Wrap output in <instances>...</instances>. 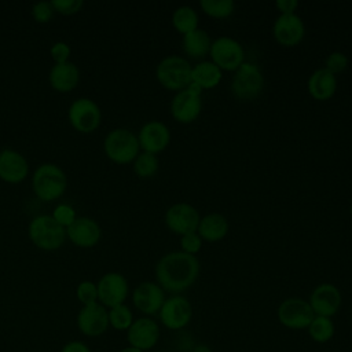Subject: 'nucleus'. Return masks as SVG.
Masks as SVG:
<instances>
[{
    "mask_svg": "<svg viewBox=\"0 0 352 352\" xmlns=\"http://www.w3.org/2000/svg\"><path fill=\"white\" fill-rule=\"evenodd\" d=\"M199 275V261L195 256L175 250L164 254L155 264V279L164 292L180 294L191 287Z\"/></svg>",
    "mask_w": 352,
    "mask_h": 352,
    "instance_id": "obj_1",
    "label": "nucleus"
},
{
    "mask_svg": "<svg viewBox=\"0 0 352 352\" xmlns=\"http://www.w3.org/2000/svg\"><path fill=\"white\" fill-rule=\"evenodd\" d=\"M32 187L40 199L50 202L65 192L67 177L63 169L56 164L44 162L36 168L32 177Z\"/></svg>",
    "mask_w": 352,
    "mask_h": 352,
    "instance_id": "obj_2",
    "label": "nucleus"
},
{
    "mask_svg": "<svg viewBox=\"0 0 352 352\" xmlns=\"http://www.w3.org/2000/svg\"><path fill=\"white\" fill-rule=\"evenodd\" d=\"M28 234L30 241L43 250H55L66 239V228L51 214H38L29 223Z\"/></svg>",
    "mask_w": 352,
    "mask_h": 352,
    "instance_id": "obj_3",
    "label": "nucleus"
},
{
    "mask_svg": "<svg viewBox=\"0 0 352 352\" xmlns=\"http://www.w3.org/2000/svg\"><path fill=\"white\" fill-rule=\"evenodd\" d=\"M104 154L117 164H129L140 153L138 135L126 128L111 129L103 140Z\"/></svg>",
    "mask_w": 352,
    "mask_h": 352,
    "instance_id": "obj_4",
    "label": "nucleus"
},
{
    "mask_svg": "<svg viewBox=\"0 0 352 352\" xmlns=\"http://www.w3.org/2000/svg\"><path fill=\"white\" fill-rule=\"evenodd\" d=\"M191 69L192 66L183 56L169 55L157 65L155 77L166 89L179 92L191 82Z\"/></svg>",
    "mask_w": 352,
    "mask_h": 352,
    "instance_id": "obj_5",
    "label": "nucleus"
},
{
    "mask_svg": "<svg viewBox=\"0 0 352 352\" xmlns=\"http://www.w3.org/2000/svg\"><path fill=\"white\" fill-rule=\"evenodd\" d=\"M264 88V77L258 66L252 62H243L234 73L231 91L239 100L256 99Z\"/></svg>",
    "mask_w": 352,
    "mask_h": 352,
    "instance_id": "obj_6",
    "label": "nucleus"
},
{
    "mask_svg": "<svg viewBox=\"0 0 352 352\" xmlns=\"http://www.w3.org/2000/svg\"><path fill=\"white\" fill-rule=\"evenodd\" d=\"M202 89L190 82L184 89L179 91L170 102V113L173 118L182 124H190L198 118L202 110Z\"/></svg>",
    "mask_w": 352,
    "mask_h": 352,
    "instance_id": "obj_7",
    "label": "nucleus"
},
{
    "mask_svg": "<svg viewBox=\"0 0 352 352\" xmlns=\"http://www.w3.org/2000/svg\"><path fill=\"white\" fill-rule=\"evenodd\" d=\"M278 320L290 330H307L315 314L308 302L300 297H289L283 300L276 309Z\"/></svg>",
    "mask_w": 352,
    "mask_h": 352,
    "instance_id": "obj_8",
    "label": "nucleus"
},
{
    "mask_svg": "<svg viewBox=\"0 0 352 352\" xmlns=\"http://www.w3.org/2000/svg\"><path fill=\"white\" fill-rule=\"evenodd\" d=\"M209 55L221 72H235L245 62V50L241 43L227 36L217 37L212 41Z\"/></svg>",
    "mask_w": 352,
    "mask_h": 352,
    "instance_id": "obj_9",
    "label": "nucleus"
},
{
    "mask_svg": "<svg viewBox=\"0 0 352 352\" xmlns=\"http://www.w3.org/2000/svg\"><path fill=\"white\" fill-rule=\"evenodd\" d=\"M67 117L74 129L82 133L94 132L102 120L100 107L89 98H77L67 110Z\"/></svg>",
    "mask_w": 352,
    "mask_h": 352,
    "instance_id": "obj_10",
    "label": "nucleus"
},
{
    "mask_svg": "<svg viewBox=\"0 0 352 352\" xmlns=\"http://www.w3.org/2000/svg\"><path fill=\"white\" fill-rule=\"evenodd\" d=\"M98 289V302L106 308H113L116 305L124 304L129 286L126 278L120 272H107L100 276L96 282Z\"/></svg>",
    "mask_w": 352,
    "mask_h": 352,
    "instance_id": "obj_11",
    "label": "nucleus"
},
{
    "mask_svg": "<svg viewBox=\"0 0 352 352\" xmlns=\"http://www.w3.org/2000/svg\"><path fill=\"white\" fill-rule=\"evenodd\" d=\"M161 323L169 330L184 329L192 318V305L182 294H173L165 298L160 312Z\"/></svg>",
    "mask_w": 352,
    "mask_h": 352,
    "instance_id": "obj_12",
    "label": "nucleus"
},
{
    "mask_svg": "<svg viewBox=\"0 0 352 352\" xmlns=\"http://www.w3.org/2000/svg\"><path fill=\"white\" fill-rule=\"evenodd\" d=\"M199 220L201 216L198 210L187 202H177L169 206L165 213V223L168 228L180 236L184 234L197 232Z\"/></svg>",
    "mask_w": 352,
    "mask_h": 352,
    "instance_id": "obj_13",
    "label": "nucleus"
},
{
    "mask_svg": "<svg viewBox=\"0 0 352 352\" xmlns=\"http://www.w3.org/2000/svg\"><path fill=\"white\" fill-rule=\"evenodd\" d=\"M77 327L87 337H99L109 329V309L100 302L82 305L77 314Z\"/></svg>",
    "mask_w": 352,
    "mask_h": 352,
    "instance_id": "obj_14",
    "label": "nucleus"
},
{
    "mask_svg": "<svg viewBox=\"0 0 352 352\" xmlns=\"http://www.w3.org/2000/svg\"><path fill=\"white\" fill-rule=\"evenodd\" d=\"M160 334V324L151 316H140L126 330V341L131 346L144 352L157 345Z\"/></svg>",
    "mask_w": 352,
    "mask_h": 352,
    "instance_id": "obj_15",
    "label": "nucleus"
},
{
    "mask_svg": "<svg viewBox=\"0 0 352 352\" xmlns=\"http://www.w3.org/2000/svg\"><path fill=\"white\" fill-rule=\"evenodd\" d=\"M341 301H342V297L338 287L327 282L318 285L312 290L308 298V302L314 314L318 316H326V318H333L338 312L341 307Z\"/></svg>",
    "mask_w": 352,
    "mask_h": 352,
    "instance_id": "obj_16",
    "label": "nucleus"
},
{
    "mask_svg": "<svg viewBox=\"0 0 352 352\" xmlns=\"http://www.w3.org/2000/svg\"><path fill=\"white\" fill-rule=\"evenodd\" d=\"M165 301V292L157 282H142L132 293V302L144 316L157 315Z\"/></svg>",
    "mask_w": 352,
    "mask_h": 352,
    "instance_id": "obj_17",
    "label": "nucleus"
},
{
    "mask_svg": "<svg viewBox=\"0 0 352 352\" xmlns=\"http://www.w3.org/2000/svg\"><path fill=\"white\" fill-rule=\"evenodd\" d=\"M275 40L283 47L297 45L305 34V26L302 19L294 14H280L272 28Z\"/></svg>",
    "mask_w": 352,
    "mask_h": 352,
    "instance_id": "obj_18",
    "label": "nucleus"
},
{
    "mask_svg": "<svg viewBox=\"0 0 352 352\" xmlns=\"http://www.w3.org/2000/svg\"><path fill=\"white\" fill-rule=\"evenodd\" d=\"M138 140L143 151L157 154L166 148V146L169 144L170 132L164 122L153 120L143 124L138 133Z\"/></svg>",
    "mask_w": 352,
    "mask_h": 352,
    "instance_id": "obj_19",
    "label": "nucleus"
},
{
    "mask_svg": "<svg viewBox=\"0 0 352 352\" xmlns=\"http://www.w3.org/2000/svg\"><path fill=\"white\" fill-rule=\"evenodd\" d=\"M66 236L80 248H92L95 246L100 236V226L91 217L80 216L66 228Z\"/></svg>",
    "mask_w": 352,
    "mask_h": 352,
    "instance_id": "obj_20",
    "label": "nucleus"
},
{
    "mask_svg": "<svg viewBox=\"0 0 352 352\" xmlns=\"http://www.w3.org/2000/svg\"><path fill=\"white\" fill-rule=\"evenodd\" d=\"M28 161L21 153L12 148L0 151V179L7 183H19L28 176Z\"/></svg>",
    "mask_w": 352,
    "mask_h": 352,
    "instance_id": "obj_21",
    "label": "nucleus"
},
{
    "mask_svg": "<svg viewBox=\"0 0 352 352\" xmlns=\"http://www.w3.org/2000/svg\"><path fill=\"white\" fill-rule=\"evenodd\" d=\"M50 84L59 92H69L80 81V70L76 63L67 60L63 63H54L48 74Z\"/></svg>",
    "mask_w": 352,
    "mask_h": 352,
    "instance_id": "obj_22",
    "label": "nucleus"
},
{
    "mask_svg": "<svg viewBox=\"0 0 352 352\" xmlns=\"http://www.w3.org/2000/svg\"><path fill=\"white\" fill-rule=\"evenodd\" d=\"M308 92L316 100L330 99L337 89V78L324 67L315 70L308 78Z\"/></svg>",
    "mask_w": 352,
    "mask_h": 352,
    "instance_id": "obj_23",
    "label": "nucleus"
},
{
    "mask_svg": "<svg viewBox=\"0 0 352 352\" xmlns=\"http://www.w3.org/2000/svg\"><path fill=\"white\" fill-rule=\"evenodd\" d=\"M197 232L204 241L217 242L227 235L228 221L221 213H209L201 217Z\"/></svg>",
    "mask_w": 352,
    "mask_h": 352,
    "instance_id": "obj_24",
    "label": "nucleus"
},
{
    "mask_svg": "<svg viewBox=\"0 0 352 352\" xmlns=\"http://www.w3.org/2000/svg\"><path fill=\"white\" fill-rule=\"evenodd\" d=\"M221 76V70L212 60L198 62L191 69V82L197 84L202 91L219 85Z\"/></svg>",
    "mask_w": 352,
    "mask_h": 352,
    "instance_id": "obj_25",
    "label": "nucleus"
},
{
    "mask_svg": "<svg viewBox=\"0 0 352 352\" xmlns=\"http://www.w3.org/2000/svg\"><path fill=\"white\" fill-rule=\"evenodd\" d=\"M183 51L192 59H201L209 54L212 40L204 29H195L183 34Z\"/></svg>",
    "mask_w": 352,
    "mask_h": 352,
    "instance_id": "obj_26",
    "label": "nucleus"
},
{
    "mask_svg": "<svg viewBox=\"0 0 352 352\" xmlns=\"http://www.w3.org/2000/svg\"><path fill=\"white\" fill-rule=\"evenodd\" d=\"M307 331L312 341H315L318 344H324V342H329L334 337L336 326H334V322L331 318L315 315L312 322L309 323Z\"/></svg>",
    "mask_w": 352,
    "mask_h": 352,
    "instance_id": "obj_27",
    "label": "nucleus"
},
{
    "mask_svg": "<svg viewBox=\"0 0 352 352\" xmlns=\"http://www.w3.org/2000/svg\"><path fill=\"white\" fill-rule=\"evenodd\" d=\"M172 25L179 33L187 34L198 29V14L190 6H180L172 14Z\"/></svg>",
    "mask_w": 352,
    "mask_h": 352,
    "instance_id": "obj_28",
    "label": "nucleus"
},
{
    "mask_svg": "<svg viewBox=\"0 0 352 352\" xmlns=\"http://www.w3.org/2000/svg\"><path fill=\"white\" fill-rule=\"evenodd\" d=\"M160 168L158 157L153 153L142 151L138 154V157L133 160V172L140 179H148L153 177Z\"/></svg>",
    "mask_w": 352,
    "mask_h": 352,
    "instance_id": "obj_29",
    "label": "nucleus"
},
{
    "mask_svg": "<svg viewBox=\"0 0 352 352\" xmlns=\"http://www.w3.org/2000/svg\"><path fill=\"white\" fill-rule=\"evenodd\" d=\"M133 320V314L125 304H120L109 309V324L118 331H126Z\"/></svg>",
    "mask_w": 352,
    "mask_h": 352,
    "instance_id": "obj_30",
    "label": "nucleus"
},
{
    "mask_svg": "<svg viewBox=\"0 0 352 352\" xmlns=\"http://www.w3.org/2000/svg\"><path fill=\"white\" fill-rule=\"evenodd\" d=\"M199 6L204 12L212 18H227L235 8L232 0H201Z\"/></svg>",
    "mask_w": 352,
    "mask_h": 352,
    "instance_id": "obj_31",
    "label": "nucleus"
},
{
    "mask_svg": "<svg viewBox=\"0 0 352 352\" xmlns=\"http://www.w3.org/2000/svg\"><path fill=\"white\" fill-rule=\"evenodd\" d=\"M76 296L78 298V301L82 305H89L94 302H98V289H96V283L91 282V280H82L78 283L77 289H76Z\"/></svg>",
    "mask_w": 352,
    "mask_h": 352,
    "instance_id": "obj_32",
    "label": "nucleus"
},
{
    "mask_svg": "<svg viewBox=\"0 0 352 352\" xmlns=\"http://www.w3.org/2000/svg\"><path fill=\"white\" fill-rule=\"evenodd\" d=\"M346 67H348V58L344 52H340V51L331 52L324 60V69L333 73L334 76L338 73H342Z\"/></svg>",
    "mask_w": 352,
    "mask_h": 352,
    "instance_id": "obj_33",
    "label": "nucleus"
},
{
    "mask_svg": "<svg viewBox=\"0 0 352 352\" xmlns=\"http://www.w3.org/2000/svg\"><path fill=\"white\" fill-rule=\"evenodd\" d=\"M51 216L65 228H67L76 220V217H77L74 209L70 205H67V204H59L54 209V213Z\"/></svg>",
    "mask_w": 352,
    "mask_h": 352,
    "instance_id": "obj_34",
    "label": "nucleus"
},
{
    "mask_svg": "<svg viewBox=\"0 0 352 352\" xmlns=\"http://www.w3.org/2000/svg\"><path fill=\"white\" fill-rule=\"evenodd\" d=\"M202 241L204 239L198 235V232H190V234L182 235L180 236L182 252L195 256V253H198L202 248Z\"/></svg>",
    "mask_w": 352,
    "mask_h": 352,
    "instance_id": "obj_35",
    "label": "nucleus"
},
{
    "mask_svg": "<svg viewBox=\"0 0 352 352\" xmlns=\"http://www.w3.org/2000/svg\"><path fill=\"white\" fill-rule=\"evenodd\" d=\"M55 10L51 4V1H37L33 4L32 7V15L33 18L37 21V22H41V23H45L48 22L52 15H54Z\"/></svg>",
    "mask_w": 352,
    "mask_h": 352,
    "instance_id": "obj_36",
    "label": "nucleus"
},
{
    "mask_svg": "<svg viewBox=\"0 0 352 352\" xmlns=\"http://www.w3.org/2000/svg\"><path fill=\"white\" fill-rule=\"evenodd\" d=\"M54 10L63 15H72L81 10L84 6L82 0H51Z\"/></svg>",
    "mask_w": 352,
    "mask_h": 352,
    "instance_id": "obj_37",
    "label": "nucleus"
},
{
    "mask_svg": "<svg viewBox=\"0 0 352 352\" xmlns=\"http://www.w3.org/2000/svg\"><path fill=\"white\" fill-rule=\"evenodd\" d=\"M50 54H51V58L54 59L55 63H63V62L69 60L70 47L65 41H56L55 44H52V47L50 50Z\"/></svg>",
    "mask_w": 352,
    "mask_h": 352,
    "instance_id": "obj_38",
    "label": "nucleus"
},
{
    "mask_svg": "<svg viewBox=\"0 0 352 352\" xmlns=\"http://www.w3.org/2000/svg\"><path fill=\"white\" fill-rule=\"evenodd\" d=\"M275 6L280 11V14H294V11L298 7V1L297 0H276Z\"/></svg>",
    "mask_w": 352,
    "mask_h": 352,
    "instance_id": "obj_39",
    "label": "nucleus"
},
{
    "mask_svg": "<svg viewBox=\"0 0 352 352\" xmlns=\"http://www.w3.org/2000/svg\"><path fill=\"white\" fill-rule=\"evenodd\" d=\"M60 352H91V349L82 341H69L62 346Z\"/></svg>",
    "mask_w": 352,
    "mask_h": 352,
    "instance_id": "obj_40",
    "label": "nucleus"
},
{
    "mask_svg": "<svg viewBox=\"0 0 352 352\" xmlns=\"http://www.w3.org/2000/svg\"><path fill=\"white\" fill-rule=\"evenodd\" d=\"M120 352H143V351H140V349H138V348H135V346H131V345H128V346L122 348Z\"/></svg>",
    "mask_w": 352,
    "mask_h": 352,
    "instance_id": "obj_41",
    "label": "nucleus"
},
{
    "mask_svg": "<svg viewBox=\"0 0 352 352\" xmlns=\"http://www.w3.org/2000/svg\"><path fill=\"white\" fill-rule=\"evenodd\" d=\"M351 216H352V204H351Z\"/></svg>",
    "mask_w": 352,
    "mask_h": 352,
    "instance_id": "obj_42",
    "label": "nucleus"
}]
</instances>
